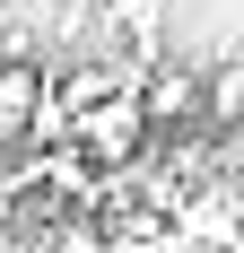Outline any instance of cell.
Segmentation results:
<instances>
[{"instance_id":"cell-1","label":"cell","mask_w":244,"mask_h":253,"mask_svg":"<svg viewBox=\"0 0 244 253\" xmlns=\"http://www.w3.org/2000/svg\"><path fill=\"white\" fill-rule=\"evenodd\" d=\"M201 87H209V61H192V52H157L140 70V105H148V123H157V140L201 131Z\"/></svg>"},{"instance_id":"cell-2","label":"cell","mask_w":244,"mask_h":253,"mask_svg":"<svg viewBox=\"0 0 244 253\" xmlns=\"http://www.w3.org/2000/svg\"><path fill=\"white\" fill-rule=\"evenodd\" d=\"M96 26H105V44L122 52V70L140 79L148 61H157V44H166V0H105Z\"/></svg>"},{"instance_id":"cell-3","label":"cell","mask_w":244,"mask_h":253,"mask_svg":"<svg viewBox=\"0 0 244 253\" xmlns=\"http://www.w3.org/2000/svg\"><path fill=\"white\" fill-rule=\"evenodd\" d=\"M44 96H52L44 61H0V149L35 140V114H44Z\"/></svg>"},{"instance_id":"cell-4","label":"cell","mask_w":244,"mask_h":253,"mask_svg":"<svg viewBox=\"0 0 244 253\" xmlns=\"http://www.w3.org/2000/svg\"><path fill=\"white\" fill-rule=\"evenodd\" d=\"M201 123L218 140H244V52H218L209 61V87H201Z\"/></svg>"},{"instance_id":"cell-5","label":"cell","mask_w":244,"mask_h":253,"mask_svg":"<svg viewBox=\"0 0 244 253\" xmlns=\"http://www.w3.org/2000/svg\"><path fill=\"white\" fill-rule=\"evenodd\" d=\"M105 245H114V227H105L96 210H70V218L44 236V253H105Z\"/></svg>"}]
</instances>
